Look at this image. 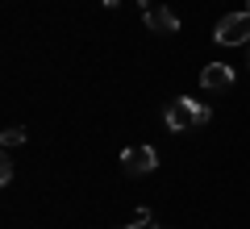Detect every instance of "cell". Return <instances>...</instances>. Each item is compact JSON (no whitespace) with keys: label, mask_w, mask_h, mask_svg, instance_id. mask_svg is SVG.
I'll use <instances>...</instances> for the list:
<instances>
[{"label":"cell","mask_w":250,"mask_h":229,"mask_svg":"<svg viewBox=\"0 0 250 229\" xmlns=\"http://www.w3.org/2000/svg\"><path fill=\"white\" fill-rule=\"evenodd\" d=\"M208 117H213V108L205 104V100H192V96H175L167 104V113H163V125L167 129H192V125H205Z\"/></svg>","instance_id":"1"},{"label":"cell","mask_w":250,"mask_h":229,"mask_svg":"<svg viewBox=\"0 0 250 229\" xmlns=\"http://www.w3.org/2000/svg\"><path fill=\"white\" fill-rule=\"evenodd\" d=\"M213 38L221 46H246L250 42V13H225V17L217 21Z\"/></svg>","instance_id":"2"},{"label":"cell","mask_w":250,"mask_h":229,"mask_svg":"<svg viewBox=\"0 0 250 229\" xmlns=\"http://www.w3.org/2000/svg\"><path fill=\"white\" fill-rule=\"evenodd\" d=\"M121 167H125V175H150L159 167V154H154V146H125Z\"/></svg>","instance_id":"3"},{"label":"cell","mask_w":250,"mask_h":229,"mask_svg":"<svg viewBox=\"0 0 250 229\" xmlns=\"http://www.w3.org/2000/svg\"><path fill=\"white\" fill-rule=\"evenodd\" d=\"M142 17H146V29H150V34H175L179 29V17L167 9V4H154V9H146Z\"/></svg>","instance_id":"4"},{"label":"cell","mask_w":250,"mask_h":229,"mask_svg":"<svg viewBox=\"0 0 250 229\" xmlns=\"http://www.w3.org/2000/svg\"><path fill=\"white\" fill-rule=\"evenodd\" d=\"M200 83H205L208 92H225V88H233V67H225V62H208V67L200 71Z\"/></svg>","instance_id":"5"},{"label":"cell","mask_w":250,"mask_h":229,"mask_svg":"<svg viewBox=\"0 0 250 229\" xmlns=\"http://www.w3.org/2000/svg\"><path fill=\"white\" fill-rule=\"evenodd\" d=\"M29 138V133H25V125H9V129H4V133H0V142H4V146H21V142H25Z\"/></svg>","instance_id":"6"},{"label":"cell","mask_w":250,"mask_h":229,"mask_svg":"<svg viewBox=\"0 0 250 229\" xmlns=\"http://www.w3.org/2000/svg\"><path fill=\"white\" fill-rule=\"evenodd\" d=\"M13 175H17V167H13V159H0V184H13Z\"/></svg>","instance_id":"7"},{"label":"cell","mask_w":250,"mask_h":229,"mask_svg":"<svg viewBox=\"0 0 250 229\" xmlns=\"http://www.w3.org/2000/svg\"><path fill=\"white\" fill-rule=\"evenodd\" d=\"M138 4H142V13H146V9H154V0H138Z\"/></svg>","instance_id":"8"},{"label":"cell","mask_w":250,"mask_h":229,"mask_svg":"<svg viewBox=\"0 0 250 229\" xmlns=\"http://www.w3.org/2000/svg\"><path fill=\"white\" fill-rule=\"evenodd\" d=\"M100 4H108V9H113V4H121V0H100Z\"/></svg>","instance_id":"9"},{"label":"cell","mask_w":250,"mask_h":229,"mask_svg":"<svg viewBox=\"0 0 250 229\" xmlns=\"http://www.w3.org/2000/svg\"><path fill=\"white\" fill-rule=\"evenodd\" d=\"M242 13H250V0H246V4H242Z\"/></svg>","instance_id":"10"},{"label":"cell","mask_w":250,"mask_h":229,"mask_svg":"<svg viewBox=\"0 0 250 229\" xmlns=\"http://www.w3.org/2000/svg\"><path fill=\"white\" fill-rule=\"evenodd\" d=\"M150 229H167V225H150Z\"/></svg>","instance_id":"11"},{"label":"cell","mask_w":250,"mask_h":229,"mask_svg":"<svg viewBox=\"0 0 250 229\" xmlns=\"http://www.w3.org/2000/svg\"><path fill=\"white\" fill-rule=\"evenodd\" d=\"M246 50H250V42H246Z\"/></svg>","instance_id":"12"}]
</instances>
